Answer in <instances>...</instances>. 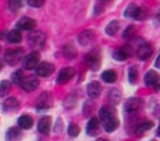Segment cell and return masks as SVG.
<instances>
[{
    "instance_id": "obj_1",
    "label": "cell",
    "mask_w": 160,
    "mask_h": 141,
    "mask_svg": "<svg viewBox=\"0 0 160 141\" xmlns=\"http://www.w3.org/2000/svg\"><path fill=\"white\" fill-rule=\"evenodd\" d=\"M22 55H24L22 49H11L4 54V60L8 65H17L22 60Z\"/></svg>"
},
{
    "instance_id": "obj_2",
    "label": "cell",
    "mask_w": 160,
    "mask_h": 141,
    "mask_svg": "<svg viewBox=\"0 0 160 141\" xmlns=\"http://www.w3.org/2000/svg\"><path fill=\"white\" fill-rule=\"evenodd\" d=\"M145 85L152 86L156 91H160V75L156 70H148L145 73Z\"/></svg>"
},
{
    "instance_id": "obj_3",
    "label": "cell",
    "mask_w": 160,
    "mask_h": 141,
    "mask_svg": "<svg viewBox=\"0 0 160 141\" xmlns=\"http://www.w3.org/2000/svg\"><path fill=\"white\" fill-rule=\"evenodd\" d=\"M142 100L141 98H137V97H134V98H128L127 101H126V105H124V109L126 112L130 113V115H132V113H137L139 109L142 108Z\"/></svg>"
},
{
    "instance_id": "obj_4",
    "label": "cell",
    "mask_w": 160,
    "mask_h": 141,
    "mask_svg": "<svg viewBox=\"0 0 160 141\" xmlns=\"http://www.w3.org/2000/svg\"><path fill=\"white\" fill-rule=\"evenodd\" d=\"M75 73H76V70L73 68H71V66L61 69L58 73V76H57V83H58V85H65V83H68L69 80L75 76Z\"/></svg>"
},
{
    "instance_id": "obj_5",
    "label": "cell",
    "mask_w": 160,
    "mask_h": 141,
    "mask_svg": "<svg viewBox=\"0 0 160 141\" xmlns=\"http://www.w3.org/2000/svg\"><path fill=\"white\" fill-rule=\"evenodd\" d=\"M39 60H40V54L38 51H32L29 53L28 55L24 58V68L25 69H33L38 66L39 64Z\"/></svg>"
},
{
    "instance_id": "obj_6",
    "label": "cell",
    "mask_w": 160,
    "mask_h": 141,
    "mask_svg": "<svg viewBox=\"0 0 160 141\" xmlns=\"http://www.w3.org/2000/svg\"><path fill=\"white\" fill-rule=\"evenodd\" d=\"M152 53H153V47L151 46V43H141V46H138V49H137V55L142 61L148 60L152 55Z\"/></svg>"
},
{
    "instance_id": "obj_7",
    "label": "cell",
    "mask_w": 160,
    "mask_h": 141,
    "mask_svg": "<svg viewBox=\"0 0 160 141\" xmlns=\"http://www.w3.org/2000/svg\"><path fill=\"white\" fill-rule=\"evenodd\" d=\"M84 61L87 64L88 68L92 70H97L101 66V58H99V55L97 54V53H88V54L84 57Z\"/></svg>"
},
{
    "instance_id": "obj_8",
    "label": "cell",
    "mask_w": 160,
    "mask_h": 141,
    "mask_svg": "<svg viewBox=\"0 0 160 141\" xmlns=\"http://www.w3.org/2000/svg\"><path fill=\"white\" fill-rule=\"evenodd\" d=\"M131 55H132V49L130 46H123L113 53V58L118 60V61H126Z\"/></svg>"
},
{
    "instance_id": "obj_9",
    "label": "cell",
    "mask_w": 160,
    "mask_h": 141,
    "mask_svg": "<svg viewBox=\"0 0 160 141\" xmlns=\"http://www.w3.org/2000/svg\"><path fill=\"white\" fill-rule=\"evenodd\" d=\"M36 73H38L39 76H43V78H46V76H50L52 72H54V65L50 62H40L38 64V66H36Z\"/></svg>"
},
{
    "instance_id": "obj_10",
    "label": "cell",
    "mask_w": 160,
    "mask_h": 141,
    "mask_svg": "<svg viewBox=\"0 0 160 141\" xmlns=\"http://www.w3.org/2000/svg\"><path fill=\"white\" fill-rule=\"evenodd\" d=\"M22 89L25 90V91H33V90L38 89L39 86V79L35 78V76H29V78L24 79V82L21 83Z\"/></svg>"
},
{
    "instance_id": "obj_11",
    "label": "cell",
    "mask_w": 160,
    "mask_h": 141,
    "mask_svg": "<svg viewBox=\"0 0 160 141\" xmlns=\"http://www.w3.org/2000/svg\"><path fill=\"white\" fill-rule=\"evenodd\" d=\"M51 129V118L50 116H43L38 123V130L42 134H48Z\"/></svg>"
},
{
    "instance_id": "obj_12",
    "label": "cell",
    "mask_w": 160,
    "mask_h": 141,
    "mask_svg": "<svg viewBox=\"0 0 160 141\" xmlns=\"http://www.w3.org/2000/svg\"><path fill=\"white\" fill-rule=\"evenodd\" d=\"M35 26H36V21L29 18V17H24V18H21L18 21V28L22 29V31H32V29H35Z\"/></svg>"
},
{
    "instance_id": "obj_13",
    "label": "cell",
    "mask_w": 160,
    "mask_h": 141,
    "mask_svg": "<svg viewBox=\"0 0 160 141\" xmlns=\"http://www.w3.org/2000/svg\"><path fill=\"white\" fill-rule=\"evenodd\" d=\"M94 38H95V33L92 32V31H83L79 35L78 40H79V43L82 46H88L90 43L94 40Z\"/></svg>"
},
{
    "instance_id": "obj_14",
    "label": "cell",
    "mask_w": 160,
    "mask_h": 141,
    "mask_svg": "<svg viewBox=\"0 0 160 141\" xmlns=\"http://www.w3.org/2000/svg\"><path fill=\"white\" fill-rule=\"evenodd\" d=\"M51 96H50L48 93H43L42 96L39 97V100H38V109H47L51 107Z\"/></svg>"
},
{
    "instance_id": "obj_15",
    "label": "cell",
    "mask_w": 160,
    "mask_h": 141,
    "mask_svg": "<svg viewBox=\"0 0 160 141\" xmlns=\"http://www.w3.org/2000/svg\"><path fill=\"white\" fill-rule=\"evenodd\" d=\"M101 85H99L98 82H91L88 83L87 86V94L90 98H97V97H99V94H101Z\"/></svg>"
},
{
    "instance_id": "obj_16",
    "label": "cell",
    "mask_w": 160,
    "mask_h": 141,
    "mask_svg": "<svg viewBox=\"0 0 160 141\" xmlns=\"http://www.w3.org/2000/svg\"><path fill=\"white\" fill-rule=\"evenodd\" d=\"M44 40H46V38L42 32H33L29 35L28 42L31 46H42L43 43H44Z\"/></svg>"
},
{
    "instance_id": "obj_17",
    "label": "cell",
    "mask_w": 160,
    "mask_h": 141,
    "mask_svg": "<svg viewBox=\"0 0 160 141\" xmlns=\"http://www.w3.org/2000/svg\"><path fill=\"white\" fill-rule=\"evenodd\" d=\"M113 116H115V109H113L112 107L105 105L99 109V119H101L102 123L106 122V120L111 119V118H113Z\"/></svg>"
},
{
    "instance_id": "obj_18",
    "label": "cell",
    "mask_w": 160,
    "mask_h": 141,
    "mask_svg": "<svg viewBox=\"0 0 160 141\" xmlns=\"http://www.w3.org/2000/svg\"><path fill=\"white\" fill-rule=\"evenodd\" d=\"M86 130H87V134H90V136H95L99 130V120L97 119V118H91V119L88 120L87 129Z\"/></svg>"
},
{
    "instance_id": "obj_19",
    "label": "cell",
    "mask_w": 160,
    "mask_h": 141,
    "mask_svg": "<svg viewBox=\"0 0 160 141\" xmlns=\"http://www.w3.org/2000/svg\"><path fill=\"white\" fill-rule=\"evenodd\" d=\"M15 109H18V101H17V98H14V97L7 98L3 102V111L4 112H12Z\"/></svg>"
},
{
    "instance_id": "obj_20",
    "label": "cell",
    "mask_w": 160,
    "mask_h": 141,
    "mask_svg": "<svg viewBox=\"0 0 160 141\" xmlns=\"http://www.w3.org/2000/svg\"><path fill=\"white\" fill-rule=\"evenodd\" d=\"M18 126L21 127V129H24V130L31 129V127L33 126V119L29 115H22L18 119Z\"/></svg>"
},
{
    "instance_id": "obj_21",
    "label": "cell",
    "mask_w": 160,
    "mask_h": 141,
    "mask_svg": "<svg viewBox=\"0 0 160 141\" xmlns=\"http://www.w3.org/2000/svg\"><path fill=\"white\" fill-rule=\"evenodd\" d=\"M104 127H105V130H106L108 133L115 132V130L119 127V119H118L116 116L111 118V119H108L106 122H104Z\"/></svg>"
},
{
    "instance_id": "obj_22",
    "label": "cell",
    "mask_w": 160,
    "mask_h": 141,
    "mask_svg": "<svg viewBox=\"0 0 160 141\" xmlns=\"http://www.w3.org/2000/svg\"><path fill=\"white\" fill-rule=\"evenodd\" d=\"M7 141H19L22 137L21 134V130L18 129V127H11V129L7 132Z\"/></svg>"
},
{
    "instance_id": "obj_23",
    "label": "cell",
    "mask_w": 160,
    "mask_h": 141,
    "mask_svg": "<svg viewBox=\"0 0 160 141\" xmlns=\"http://www.w3.org/2000/svg\"><path fill=\"white\" fill-rule=\"evenodd\" d=\"M7 40L10 43H19L22 40V35L18 29H12L7 33Z\"/></svg>"
},
{
    "instance_id": "obj_24",
    "label": "cell",
    "mask_w": 160,
    "mask_h": 141,
    "mask_svg": "<svg viewBox=\"0 0 160 141\" xmlns=\"http://www.w3.org/2000/svg\"><path fill=\"white\" fill-rule=\"evenodd\" d=\"M108 98L112 104H119L122 101V93H120V90H118V89H112L108 94Z\"/></svg>"
},
{
    "instance_id": "obj_25",
    "label": "cell",
    "mask_w": 160,
    "mask_h": 141,
    "mask_svg": "<svg viewBox=\"0 0 160 141\" xmlns=\"http://www.w3.org/2000/svg\"><path fill=\"white\" fill-rule=\"evenodd\" d=\"M118 31H119V22L118 21H111L105 28L106 35H109V36H113Z\"/></svg>"
},
{
    "instance_id": "obj_26",
    "label": "cell",
    "mask_w": 160,
    "mask_h": 141,
    "mask_svg": "<svg viewBox=\"0 0 160 141\" xmlns=\"http://www.w3.org/2000/svg\"><path fill=\"white\" fill-rule=\"evenodd\" d=\"M102 79H104V82H106V83H113L118 79V75H116L115 70H105V72L102 73Z\"/></svg>"
},
{
    "instance_id": "obj_27",
    "label": "cell",
    "mask_w": 160,
    "mask_h": 141,
    "mask_svg": "<svg viewBox=\"0 0 160 141\" xmlns=\"http://www.w3.org/2000/svg\"><path fill=\"white\" fill-rule=\"evenodd\" d=\"M10 90H11V83H10L8 80H3V82L0 83V97L7 96L10 93Z\"/></svg>"
},
{
    "instance_id": "obj_28",
    "label": "cell",
    "mask_w": 160,
    "mask_h": 141,
    "mask_svg": "<svg viewBox=\"0 0 160 141\" xmlns=\"http://www.w3.org/2000/svg\"><path fill=\"white\" fill-rule=\"evenodd\" d=\"M76 54H78V51H76V49L72 44H66L64 47V55L66 58H75Z\"/></svg>"
},
{
    "instance_id": "obj_29",
    "label": "cell",
    "mask_w": 160,
    "mask_h": 141,
    "mask_svg": "<svg viewBox=\"0 0 160 141\" xmlns=\"http://www.w3.org/2000/svg\"><path fill=\"white\" fill-rule=\"evenodd\" d=\"M137 10H138V6L137 4H130L128 7L124 10V17H127V18H135Z\"/></svg>"
},
{
    "instance_id": "obj_30",
    "label": "cell",
    "mask_w": 160,
    "mask_h": 141,
    "mask_svg": "<svg viewBox=\"0 0 160 141\" xmlns=\"http://www.w3.org/2000/svg\"><path fill=\"white\" fill-rule=\"evenodd\" d=\"M153 127V123L151 122V120H148V122H144V123H141L138 127H137V130L135 132L138 133V134H142V133H145V132H148V130H151Z\"/></svg>"
},
{
    "instance_id": "obj_31",
    "label": "cell",
    "mask_w": 160,
    "mask_h": 141,
    "mask_svg": "<svg viewBox=\"0 0 160 141\" xmlns=\"http://www.w3.org/2000/svg\"><path fill=\"white\" fill-rule=\"evenodd\" d=\"M11 82L15 83V85H21L24 82V72L22 70H17L11 75Z\"/></svg>"
},
{
    "instance_id": "obj_32",
    "label": "cell",
    "mask_w": 160,
    "mask_h": 141,
    "mask_svg": "<svg viewBox=\"0 0 160 141\" xmlns=\"http://www.w3.org/2000/svg\"><path fill=\"white\" fill-rule=\"evenodd\" d=\"M137 78H138V70H137V66H130L128 69V80L131 85H134L137 82Z\"/></svg>"
},
{
    "instance_id": "obj_33",
    "label": "cell",
    "mask_w": 160,
    "mask_h": 141,
    "mask_svg": "<svg viewBox=\"0 0 160 141\" xmlns=\"http://www.w3.org/2000/svg\"><path fill=\"white\" fill-rule=\"evenodd\" d=\"M68 133H69V136H72V137H76L78 134L80 133V127L78 125H75V123H71L68 127Z\"/></svg>"
},
{
    "instance_id": "obj_34",
    "label": "cell",
    "mask_w": 160,
    "mask_h": 141,
    "mask_svg": "<svg viewBox=\"0 0 160 141\" xmlns=\"http://www.w3.org/2000/svg\"><path fill=\"white\" fill-rule=\"evenodd\" d=\"M134 33H135V26L130 25L128 28L124 31V33H123V39H131L132 36H134Z\"/></svg>"
},
{
    "instance_id": "obj_35",
    "label": "cell",
    "mask_w": 160,
    "mask_h": 141,
    "mask_svg": "<svg viewBox=\"0 0 160 141\" xmlns=\"http://www.w3.org/2000/svg\"><path fill=\"white\" fill-rule=\"evenodd\" d=\"M8 7L11 10H19L22 7V0H8Z\"/></svg>"
},
{
    "instance_id": "obj_36",
    "label": "cell",
    "mask_w": 160,
    "mask_h": 141,
    "mask_svg": "<svg viewBox=\"0 0 160 141\" xmlns=\"http://www.w3.org/2000/svg\"><path fill=\"white\" fill-rule=\"evenodd\" d=\"M26 2H28V4L31 7H42L46 0H26Z\"/></svg>"
},
{
    "instance_id": "obj_37",
    "label": "cell",
    "mask_w": 160,
    "mask_h": 141,
    "mask_svg": "<svg viewBox=\"0 0 160 141\" xmlns=\"http://www.w3.org/2000/svg\"><path fill=\"white\" fill-rule=\"evenodd\" d=\"M146 17V10L142 7H138L137 10V14H135V19H144Z\"/></svg>"
},
{
    "instance_id": "obj_38",
    "label": "cell",
    "mask_w": 160,
    "mask_h": 141,
    "mask_svg": "<svg viewBox=\"0 0 160 141\" xmlns=\"http://www.w3.org/2000/svg\"><path fill=\"white\" fill-rule=\"evenodd\" d=\"M101 11H104V6L99 7V4H97L95 6V14H101Z\"/></svg>"
},
{
    "instance_id": "obj_39",
    "label": "cell",
    "mask_w": 160,
    "mask_h": 141,
    "mask_svg": "<svg viewBox=\"0 0 160 141\" xmlns=\"http://www.w3.org/2000/svg\"><path fill=\"white\" fill-rule=\"evenodd\" d=\"M57 123H58V126H57V129H55V133H58V132H61V127H62V122H61V120H58V122H57Z\"/></svg>"
},
{
    "instance_id": "obj_40",
    "label": "cell",
    "mask_w": 160,
    "mask_h": 141,
    "mask_svg": "<svg viewBox=\"0 0 160 141\" xmlns=\"http://www.w3.org/2000/svg\"><path fill=\"white\" fill-rule=\"evenodd\" d=\"M155 65H156V68H159V69H160V55H159V58H158V60H156Z\"/></svg>"
},
{
    "instance_id": "obj_41",
    "label": "cell",
    "mask_w": 160,
    "mask_h": 141,
    "mask_svg": "<svg viewBox=\"0 0 160 141\" xmlns=\"http://www.w3.org/2000/svg\"><path fill=\"white\" fill-rule=\"evenodd\" d=\"M101 3H109V2H112V0H99Z\"/></svg>"
},
{
    "instance_id": "obj_42",
    "label": "cell",
    "mask_w": 160,
    "mask_h": 141,
    "mask_svg": "<svg viewBox=\"0 0 160 141\" xmlns=\"http://www.w3.org/2000/svg\"><path fill=\"white\" fill-rule=\"evenodd\" d=\"M97 141H109V140H106V138H98Z\"/></svg>"
},
{
    "instance_id": "obj_43",
    "label": "cell",
    "mask_w": 160,
    "mask_h": 141,
    "mask_svg": "<svg viewBox=\"0 0 160 141\" xmlns=\"http://www.w3.org/2000/svg\"><path fill=\"white\" fill-rule=\"evenodd\" d=\"M158 136L160 137V125H159V129H158Z\"/></svg>"
},
{
    "instance_id": "obj_44",
    "label": "cell",
    "mask_w": 160,
    "mask_h": 141,
    "mask_svg": "<svg viewBox=\"0 0 160 141\" xmlns=\"http://www.w3.org/2000/svg\"><path fill=\"white\" fill-rule=\"evenodd\" d=\"M0 70H2V64H0Z\"/></svg>"
}]
</instances>
